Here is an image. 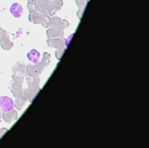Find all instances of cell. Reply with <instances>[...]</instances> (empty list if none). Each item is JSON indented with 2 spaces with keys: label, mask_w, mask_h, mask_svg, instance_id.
<instances>
[{
  "label": "cell",
  "mask_w": 149,
  "mask_h": 148,
  "mask_svg": "<svg viewBox=\"0 0 149 148\" xmlns=\"http://www.w3.org/2000/svg\"><path fill=\"white\" fill-rule=\"evenodd\" d=\"M14 106V102L9 97H0V111L3 112H8L12 110Z\"/></svg>",
  "instance_id": "1"
},
{
  "label": "cell",
  "mask_w": 149,
  "mask_h": 148,
  "mask_svg": "<svg viewBox=\"0 0 149 148\" xmlns=\"http://www.w3.org/2000/svg\"><path fill=\"white\" fill-rule=\"evenodd\" d=\"M10 11L12 14L13 17L18 18L22 16L23 12H24V9L22 7V5L18 3H14L11 4L10 8Z\"/></svg>",
  "instance_id": "2"
},
{
  "label": "cell",
  "mask_w": 149,
  "mask_h": 148,
  "mask_svg": "<svg viewBox=\"0 0 149 148\" xmlns=\"http://www.w3.org/2000/svg\"><path fill=\"white\" fill-rule=\"evenodd\" d=\"M27 57H28V59H29V61H31V62H33V63H38L39 61H40V60H41V54H40V53L38 51V50H36V49H31L29 53H28V54H27Z\"/></svg>",
  "instance_id": "3"
}]
</instances>
